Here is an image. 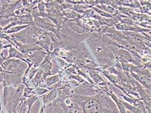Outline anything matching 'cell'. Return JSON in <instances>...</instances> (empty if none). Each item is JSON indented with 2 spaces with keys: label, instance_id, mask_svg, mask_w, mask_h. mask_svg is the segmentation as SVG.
Masks as SVG:
<instances>
[{
  "label": "cell",
  "instance_id": "2",
  "mask_svg": "<svg viewBox=\"0 0 151 113\" xmlns=\"http://www.w3.org/2000/svg\"><path fill=\"white\" fill-rule=\"evenodd\" d=\"M47 53L45 51H36L27 56V60L32 64L35 67L38 68L41 62L44 59Z\"/></svg>",
  "mask_w": 151,
  "mask_h": 113
},
{
  "label": "cell",
  "instance_id": "3",
  "mask_svg": "<svg viewBox=\"0 0 151 113\" xmlns=\"http://www.w3.org/2000/svg\"><path fill=\"white\" fill-rule=\"evenodd\" d=\"M27 57L24 55H23L21 52L15 48L14 46L10 45L9 50V55L6 57H5V59H11V58H16V59H19L22 60L23 62H26L27 65L31 64V63L27 60Z\"/></svg>",
  "mask_w": 151,
  "mask_h": 113
},
{
  "label": "cell",
  "instance_id": "9",
  "mask_svg": "<svg viewBox=\"0 0 151 113\" xmlns=\"http://www.w3.org/2000/svg\"><path fill=\"white\" fill-rule=\"evenodd\" d=\"M37 9L40 13H45L46 7L44 1H38Z\"/></svg>",
  "mask_w": 151,
  "mask_h": 113
},
{
  "label": "cell",
  "instance_id": "1",
  "mask_svg": "<svg viewBox=\"0 0 151 113\" xmlns=\"http://www.w3.org/2000/svg\"><path fill=\"white\" fill-rule=\"evenodd\" d=\"M114 55L116 59L120 62L126 64H133L134 65L140 66L137 62L134 60L133 55L128 50L121 48H117L114 52Z\"/></svg>",
  "mask_w": 151,
  "mask_h": 113
},
{
  "label": "cell",
  "instance_id": "11",
  "mask_svg": "<svg viewBox=\"0 0 151 113\" xmlns=\"http://www.w3.org/2000/svg\"><path fill=\"white\" fill-rule=\"evenodd\" d=\"M39 113H46V105L42 103L40 106V109Z\"/></svg>",
  "mask_w": 151,
  "mask_h": 113
},
{
  "label": "cell",
  "instance_id": "4",
  "mask_svg": "<svg viewBox=\"0 0 151 113\" xmlns=\"http://www.w3.org/2000/svg\"><path fill=\"white\" fill-rule=\"evenodd\" d=\"M58 95H59L58 88H52L48 93H46L45 95L42 96V103L47 106V104L53 102L54 101L58 99Z\"/></svg>",
  "mask_w": 151,
  "mask_h": 113
},
{
  "label": "cell",
  "instance_id": "12",
  "mask_svg": "<svg viewBox=\"0 0 151 113\" xmlns=\"http://www.w3.org/2000/svg\"><path fill=\"white\" fill-rule=\"evenodd\" d=\"M3 42L2 41L0 40V55H1V50L3 49Z\"/></svg>",
  "mask_w": 151,
  "mask_h": 113
},
{
  "label": "cell",
  "instance_id": "7",
  "mask_svg": "<svg viewBox=\"0 0 151 113\" xmlns=\"http://www.w3.org/2000/svg\"><path fill=\"white\" fill-rule=\"evenodd\" d=\"M30 26L31 25H22V26H14V27H12V28H10L9 29H8L7 31H5V33L6 34H7L8 35L12 34H15V33H17L20 32V31H22L24 29L27 28Z\"/></svg>",
  "mask_w": 151,
  "mask_h": 113
},
{
  "label": "cell",
  "instance_id": "8",
  "mask_svg": "<svg viewBox=\"0 0 151 113\" xmlns=\"http://www.w3.org/2000/svg\"><path fill=\"white\" fill-rule=\"evenodd\" d=\"M49 88H45L37 87L34 88L33 90L31 92V94H33L35 95H37L38 97H41L45 95L46 93H48L50 91Z\"/></svg>",
  "mask_w": 151,
  "mask_h": 113
},
{
  "label": "cell",
  "instance_id": "6",
  "mask_svg": "<svg viewBox=\"0 0 151 113\" xmlns=\"http://www.w3.org/2000/svg\"><path fill=\"white\" fill-rule=\"evenodd\" d=\"M40 98V97L35 95L33 94H31L29 95L27 98L23 100H21V104L24 105L25 106H27V111L26 113H30L31 107H32L33 105L34 104V103L37 101V100H38Z\"/></svg>",
  "mask_w": 151,
  "mask_h": 113
},
{
  "label": "cell",
  "instance_id": "10",
  "mask_svg": "<svg viewBox=\"0 0 151 113\" xmlns=\"http://www.w3.org/2000/svg\"><path fill=\"white\" fill-rule=\"evenodd\" d=\"M4 79H5V72L1 68H0V84L3 82Z\"/></svg>",
  "mask_w": 151,
  "mask_h": 113
},
{
  "label": "cell",
  "instance_id": "5",
  "mask_svg": "<svg viewBox=\"0 0 151 113\" xmlns=\"http://www.w3.org/2000/svg\"><path fill=\"white\" fill-rule=\"evenodd\" d=\"M26 29L20 31L17 33L10 34V38L19 43L26 44Z\"/></svg>",
  "mask_w": 151,
  "mask_h": 113
}]
</instances>
